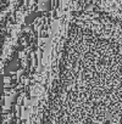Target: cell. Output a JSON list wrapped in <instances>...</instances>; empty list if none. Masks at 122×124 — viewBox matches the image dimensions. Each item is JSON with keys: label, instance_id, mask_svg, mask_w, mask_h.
<instances>
[{"label": "cell", "instance_id": "1", "mask_svg": "<svg viewBox=\"0 0 122 124\" xmlns=\"http://www.w3.org/2000/svg\"><path fill=\"white\" fill-rule=\"evenodd\" d=\"M37 124H122V35L68 34Z\"/></svg>", "mask_w": 122, "mask_h": 124}]
</instances>
